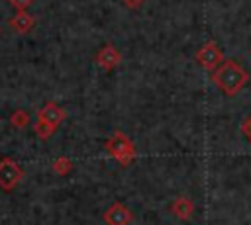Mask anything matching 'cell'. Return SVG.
I'll use <instances>...</instances> for the list:
<instances>
[{
  "label": "cell",
  "instance_id": "9",
  "mask_svg": "<svg viewBox=\"0 0 251 225\" xmlns=\"http://www.w3.org/2000/svg\"><path fill=\"white\" fill-rule=\"evenodd\" d=\"M53 168H55V172H59V174H69L71 168H73V162H71L67 157H61V158H57V160L53 162Z\"/></svg>",
  "mask_w": 251,
  "mask_h": 225
},
{
  "label": "cell",
  "instance_id": "7",
  "mask_svg": "<svg viewBox=\"0 0 251 225\" xmlns=\"http://www.w3.org/2000/svg\"><path fill=\"white\" fill-rule=\"evenodd\" d=\"M169 209H171V213H173L175 217L186 221V219H190L192 213H194V203H192L190 198H186V196H178V198L173 200V203L169 205Z\"/></svg>",
  "mask_w": 251,
  "mask_h": 225
},
{
  "label": "cell",
  "instance_id": "10",
  "mask_svg": "<svg viewBox=\"0 0 251 225\" xmlns=\"http://www.w3.org/2000/svg\"><path fill=\"white\" fill-rule=\"evenodd\" d=\"M53 131H55V127H51L49 123L37 119V123H35V133H37L41 139H49V137L53 135Z\"/></svg>",
  "mask_w": 251,
  "mask_h": 225
},
{
  "label": "cell",
  "instance_id": "4",
  "mask_svg": "<svg viewBox=\"0 0 251 225\" xmlns=\"http://www.w3.org/2000/svg\"><path fill=\"white\" fill-rule=\"evenodd\" d=\"M196 61H198V65H202L204 68L214 70V68L224 61V55H222V49L216 45V41H208V43H204V45L196 51Z\"/></svg>",
  "mask_w": 251,
  "mask_h": 225
},
{
  "label": "cell",
  "instance_id": "12",
  "mask_svg": "<svg viewBox=\"0 0 251 225\" xmlns=\"http://www.w3.org/2000/svg\"><path fill=\"white\" fill-rule=\"evenodd\" d=\"M8 2H10L14 8H18L20 12H25V8H27V6H29L33 0H8Z\"/></svg>",
  "mask_w": 251,
  "mask_h": 225
},
{
  "label": "cell",
  "instance_id": "5",
  "mask_svg": "<svg viewBox=\"0 0 251 225\" xmlns=\"http://www.w3.org/2000/svg\"><path fill=\"white\" fill-rule=\"evenodd\" d=\"M131 221H133V213L122 202H114L104 211V223L106 225H129Z\"/></svg>",
  "mask_w": 251,
  "mask_h": 225
},
{
  "label": "cell",
  "instance_id": "8",
  "mask_svg": "<svg viewBox=\"0 0 251 225\" xmlns=\"http://www.w3.org/2000/svg\"><path fill=\"white\" fill-rule=\"evenodd\" d=\"M33 25V18L31 16H27L25 12H18V16L12 20V27L16 29V31H27L29 27Z\"/></svg>",
  "mask_w": 251,
  "mask_h": 225
},
{
  "label": "cell",
  "instance_id": "6",
  "mask_svg": "<svg viewBox=\"0 0 251 225\" xmlns=\"http://www.w3.org/2000/svg\"><path fill=\"white\" fill-rule=\"evenodd\" d=\"M37 119H39V121H45V123H49L51 127H55V129H57V125L65 119V112H63L55 102H47V104L39 110Z\"/></svg>",
  "mask_w": 251,
  "mask_h": 225
},
{
  "label": "cell",
  "instance_id": "14",
  "mask_svg": "<svg viewBox=\"0 0 251 225\" xmlns=\"http://www.w3.org/2000/svg\"><path fill=\"white\" fill-rule=\"evenodd\" d=\"M124 2H126V4H129L131 8H135V4H139L141 0H124Z\"/></svg>",
  "mask_w": 251,
  "mask_h": 225
},
{
  "label": "cell",
  "instance_id": "2",
  "mask_svg": "<svg viewBox=\"0 0 251 225\" xmlns=\"http://www.w3.org/2000/svg\"><path fill=\"white\" fill-rule=\"evenodd\" d=\"M106 151L110 157H114L122 166H127L135 158V147L127 135L122 131H116L108 141H106Z\"/></svg>",
  "mask_w": 251,
  "mask_h": 225
},
{
  "label": "cell",
  "instance_id": "1",
  "mask_svg": "<svg viewBox=\"0 0 251 225\" xmlns=\"http://www.w3.org/2000/svg\"><path fill=\"white\" fill-rule=\"evenodd\" d=\"M210 80L216 84V88L227 96L233 98L241 92V88L247 84L249 80V72L243 68V65L235 59H224L212 72H210Z\"/></svg>",
  "mask_w": 251,
  "mask_h": 225
},
{
  "label": "cell",
  "instance_id": "3",
  "mask_svg": "<svg viewBox=\"0 0 251 225\" xmlns=\"http://www.w3.org/2000/svg\"><path fill=\"white\" fill-rule=\"evenodd\" d=\"M24 170L20 168L18 162H14L12 158H4L0 160V188L10 192L18 186V182L22 180Z\"/></svg>",
  "mask_w": 251,
  "mask_h": 225
},
{
  "label": "cell",
  "instance_id": "13",
  "mask_svg": "<svg viewBox=\"0 0 251 225\" xmlns=\"http://www.w3.org/2000/svg\"><path fill=\"white\" fill-rule=\"evenodd\" d=\"M14 123H16V125H25V123H27V113H25V112H24V113H22V112L16 113V115H14Z\"/></svg>",
  "mask_w": 251,
  "mask_h": 225
},
{
  "label": "cell",
  "instance_id": "11",
  "mask_svg": "<svg viewBox=\"0 0 251 225\" xmlns=\"http://www.w3.org/2000/svg\"><path fill=\"white\" fill-rule=\"evenodd\" d=\"M241 133L245 135V139L251 143V113L245 117V121L241 123Z\"/></svg>",
  "mask_w": 251,
  "mask_h": 225
}]
</instances>
